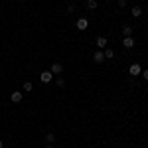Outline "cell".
<instances>
[{"label": "cell", "mask_w": 148, "mask_h": 148, "mask_svg": "<svg viewBox=\"0 0 148 148\" xmlns=\"http://www.w3.org/2000/svg\"><path fill=\"white\" fill-rule=\"evenodd\" d=\"M24 91H34V85H32V83H30V81H26V83H24Z\"/></svg>", "instance_id": "obj_12"}, {"label": "cell", "mask_w": 148, "mask_h": 148, "mask_svg": "<svg viewBox=\"0 0 148 148\" xmlns=\"http://www.w3.org/2000/svg\"><path fill=\"white\" fill-rule=\"evenodd\" d=\"M46 148H53V146H49V144H47V146H46Z\"/></svg>", "instance_id": "obj_19"}, {"label": "cell", "mask_w": 148, "mask_h": 148, "mask_svg": "<svg viewBox=\"0 0 148 148\" xmlns=\"http://www.w3.org/2000/svg\"><path fill=\"white\" fill-rule=\"evenodd\" d=\"M93 59H95L97 63H101V61H105V56H103V51H95V56H93Z\"/></svg>", "instance_id": "obj_9"}, {"label": "cell", "mask_w": 148, "mask_h": 148, "mask_svg": "<svg viewBox=\"0 0 148 148\" xmlns=\"http://www.w3.org/2000/svg\"><path fill=\"white\" fill-rule=\"evenodd\" d=\"M87 8H89V10L97 8V0H87Z\"/></svg>", "instance_id": "obj_14"}, {"label": "cell", "mask_w": 148, "mask_h": 148, "mask_svg": "<svg viewBox=\"0 0 148 148\" xmlns=\"http://www.w3.org/2000/svg\"><path fill=\"white\" fill-rule=\"evenodd\" d=\"M56 83H57V87H63V85H65V79H63V77H57Z\"/></svg>", "instance_id": "obj_15"}, {"label": "cell", "mask_w": 148, "mask_h": 148, "mask_svg": "<svg viewBox=\"0 0 148 148\" xmlns=\"http://www.w3.org/2000/svg\"><path fill=\"white\" fill-rule=\"evenodd\" d=\"M61 71H63V65H61V63H53V65H51V73H53V75H59Z\"/></svg>", "instance_id": "obj_7"}, {"label": "cell", "mask_w": 148, "mask_h": 148, "mask_svg": "<svg viewBox=\"0 0 148 148\" xmlns=\"http://www.w3.org/2000/svg\"><path fill=\"white\" fill-rule=\"evenodd\" d=\"M142 77H144V79L148 81V69H144V71H142Z\"/></svg>", "instance_id": "obj_17"}, {"label": "cell", "mask_w": 148, "mask_h": 148, "mask_svg": "<svg viewBox=\"0 0 148 148\" xmlns=\"http://www.w3.org/2000/svg\"><path fill=\"white\" fill-rule=\"evenodd\" d=\"M103 56H105V59H113V57H114V51L111 49V47H105V51H103Z\"/></svg>", "instance_id": "obj_8"}, {"label": "cell", "mask_w": 148, "mask_h": 148, "mask_svg": "<svg viewBox=\"0 0 148 148\" xmlns=\"http://www.w3.org/2000/svg\"><path fill=\"white\" fill-rule=\"evenodd\" d=\"M10 101L12 103H20V101H22V91H14L10 95Z\"/></svg>", "instance_id": "obj_5"}, {"label": "cell", "mask_w": 148, "mask_h": 148, "mask_svg": "<svg viewBox=\"0 0 148 148\" xmlns=\"http://www.w3.org/2000/svg\"><path fill=\"white\" fill-rule=\"evenodd\" d=\"M51 79H53V73H51V71H42V73H40V81H42V83H49Z\"/></svg>", "instance_id": "obj_1"}, {"label": "cell", "mask_w": 148, "mask_h": 148, "mask_svg": "<svg viewBox=\"0 0 148 148\" xmlns=\"http://www.w3.org/2000/svg\"><path fill=\"white\" fill-rule=\"evenodd\" d=\"M119 6H121V8H125V6H126V0H119Z\"/></svg>", "instance_id": "obj_16"}, {"label": "cell", "mask_w": 148, "mask_h": 148, "mask_svg": "<svg viewBox=\"0 0 148 148\" xmlns=\"http://www.w3.org/2000/svg\"><path fill=\"white\" fill-rule=\"evenodd\" d=\"M53 140H56V134H53V132H47V134H46V142H47V144H51Z\"/></svg>", "instance_id": "obj_11"}, {"label": "cell", "mask_w": 148, "mask_h": 148, "mask_svg": "<svg viewBox=\"0 0 148 148\" xmlns=\"http://www.w3.org/2000/svg\"><path fill=\"white\" fill-rule=\"evenodd\" d=\"M134 44H136V42H134V40H132V38H130V36H128V38H125V40H123V46H125L126 49H130V47H134Z\"/></svg>", "instance_id": "obj_4"}, {"label": "cell", "mask_w": 148, "mask_h": 148, "mask_svg": "<svg viewBox=\"0 0 148 148\" xmlns=\"http://www.w3.org/2000/svg\"><path fill=\"white\" fill-rule=\"evenodd\" d=\"M123 34H125V38H128V36L132 34V28H130V26H125V28H123Z\"/></svg>", "instance_id": "obj_13"}, {"label": "cell", "mask_w": 148, "mask_h": 148, "mask_svg": "<svg viewBox=\"0 0 148 148\" xmlns=\"http://www.w3.org/2000/svg\"><path fill=\"white\" fill-rule=\"evenodd\" d=\"M75 26H77L79 30H87V26H89V20H87V18H79V20L75 22Z\"/></svg>", "instance_id": "obj_3"}, {"label": "cell", "mask_w": 148, "mask_h": 148, "mask_svg": "<svg viewBox=\"0 0 148 148\" xmlns=\"http://www.w3.org/2000/svg\"><path fill=\"white\" fill-rule=\"evenodd\" d=\"M128 73H130V75H140V73H142V67H140L138 63H132L130 69H128Z\"/></svg>", "instance_id": "obj_2"}, {"label": "cell", "mask_w": 148, "mask_h": 148, "mask_svg": "<svg viewBox=\"0 0 148 148\" xmlns=\"http://www.w3.org/2000/svg\"><path fill=\"white\" fill-rule=\"evenodd\" d=\"M130 14H132V16H134V18H138V16H140V14H142V10H140V6H134V8H132V10H130Z\"/></svg>", "instance_id": "obj_10"}, {"label": "cell", "mask_w": 148, "mask_h": 148, "mask_svg": "<svg viewBox=\"0 0 148 148\" xmlns=\"http://www.w3.org/2000/svg\"><path fill=\"white\" fill-rule=\"evenodd\" d=\"M0 148H4V142H2V140H0Z\"/></svg>", "instance_id": "obj_18"}, {"label": "cell", "mask_w": 148, "mask_h": 148, "mask_svg": "<svg viewBox=\"0 0 148 148\" xmlns=\"http://www.w3.org/2000/svg\"><path fill=\"white\" fill-rule=\"evenodd\" d=\"M95 44H97V47H101V49H105V47H107V38H105V36H99Z\"/></svg>", "instance_id": "obj_6"}]
</instances>
